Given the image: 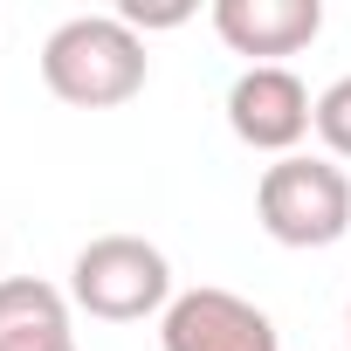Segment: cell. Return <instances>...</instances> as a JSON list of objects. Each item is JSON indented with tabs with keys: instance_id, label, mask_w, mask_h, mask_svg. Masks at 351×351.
<instances>
[{
	"instance_id": "obj_3",
	"label": "cell",
	"mask_w": 351,
	"mask_h": 351,
	"mask_svg": "<svg viewBox=\"0 0 351 351\" xmlns=\"http://www.w3.org/2000/svg\"><path fill=\"white\" fill-rule=\"evenodd\" d=\"M69 296L104 324H138L172 303V262L145 234H97L69 269Z\"/></svg>"
},
{
	"instance_id": "obj_6",
	"label": "cell",
	"mask_w": 351,
	"mask_h": 351,
	"mask_svg": "<svg viewBox=\"0 0 351 351\" xmlns=\"http://www.w3.org/2000/svg\"><path fill=\"white\" fill-rule=\"evenodd\" d=\"M214 28L234 56H296L317 42V0H214Z\"/></svg>"
},
{
	"instance_id": "obj_9",
	"label": "cell",
	"mask_w": 351,
	"mask_h": 351,
	"mask_svg": "<svg viewBox=\"0 0 351 351\" xmlns=\"http://www.w3.org/2000/svg\"><path fill=\"white\" fill-rule=\"evenodd\" d=\"M344 330H351V310H344Z\"/></svg>"
},
{
	"instance_id": "obj_2",
	"label": "cell",
	"mask_w": 351,
	"mask_h": 351,
	"mask_svg": "<svg viewBox=\"0 0 351 351\" xmlns=\"http://www.w3.org/2000/svg\"><path fill=\"white\" fill-rule=\"evenodd\" d=\"M255 214L282 248H330L351 228V180L330 158H276L255 186Z\"/></svg>"
},
{
	"instance_id": "obj_5",
	"label": "cell",
	"mask_w": 351,
	"mask_h": 351,
	"mask_svg": "<svg viewBox=\"0 0 351 351\" xmlns=\"http://www.w3.org/2000/svg\"><path fill=\"white\" fill-rule=\"evenodd\" d=\"M158 344L165 351H282L276 344V324L234 296V289H186L165 303V324H158Z\"/></svg>"
},
{
	"instance_id": "obj_8",
	"label": "cell",
	"mask_w": 351,
	"mask_h": 351,
	"mask_svg": "<svg viewBox=\"0 0 351 351\" xmlns=\"http://www.w3.org/2000/svg\"><path fill=\"white\" fill-rule=\"evenodd\" d=\"M317 138H324L337 158H351V76H337V83L317 97Z\"/></svg>"
},
{
	"instance_id": "obj_4",
	"label": "cell",
	"mask_w": 351,
	"mask_h": 351,
	"mask_svg": "<svg viewBox=\"0 0 351 351\" xmlns=\"http://www.w3.org/2000/svg\"><path fill=\"white\" fill-rule=\"evenodd\" d=\"M228 124H234L241 145H255V152H282V158H289V145L317 124V104H310V90H303L296 69H282V62H255V69H241L234 90H228Z\"/></svg>"
},
{
	"instance_id": "obj_7",
	"label": "cell",
	"mask_w": 351,
	"mask_h": 351,
	"mask_svg": "<svg viewBox=\"0 0 351 351\" xmlns=\"http://www.w3.org/2000/svg\"><path fill=\"white\" fill-rule=\"evenodd\" d=\"M0 351H76L69 303L42 276H8L0 282Z\"/></svg>"
},
{
	"instance_id": "obj_1",
	"label": "cell",
	"mask_w": 351,
	"mask_h": 351,
	"mask_svg": "<svg viewBox=\"0 0 351 351\" xmlns=\"http://www.w3.org/2000/svg\"><path fill=\"white\" fill-rule=\"evenodd\" d=\"M42 83L76 110H110L145 90V42L117 14H76L42 42Z\"/></svg>"
}]
</instances>
